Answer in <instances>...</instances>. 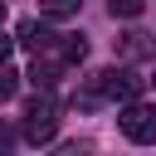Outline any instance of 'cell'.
<instances>
[{
	"instance_id": "obj_1",
	"label": "cell",
	"mask_w": 156,
	"mask_h": 156,
	"mask_svg": "<svg viewBox=\"0 0 156 156\" xmlns=\"http://www.w3.org/2000/svg\"><path fill=\"white\" fill-rule=\"evenodd\" d=\"M117 78H122V68H98V73H88L83 88H73V107H78V112H98V107L117 102Z\"/></svg>"
},
{
	"instance_id": "obj_2",
	"label": "cell",
	"mask_w": 156,
	"mask_h": 156,
	"mask_svg": "<svg viewBox=\"0 0 156 156\" xmlns=\"http://www.w3.org/2000/svg\"><path fill=\"white\" fill-rule=\"evenodd\" d=\"M117 127H122L127 141L156 146V107H151V102H127V107L117 112Z\"/></svg>"
},
{
	"instance_id": "obj_3",
	"label": "cell",
	"mask_w": 156,
	"mask_h": 156,
	"mask_svg": "<svg viewBox=\"0 0 156 156\" xmlns=\"http://www.w3.org/2000/svg\"><path fill=\"white\" fill-rule=\"evenodd\" d=\"M54 132H58V102L49 93L29 98V107H24V136L29 141H54Z\"/></svg>"
},
{
	"instance_id": "obj_4",
	"label": "cell",
	"mask_w": 156,
	"mask_h": 156,
	"mask_svg": "<svg viewBox=\"0 0 156 156\" xmlns=\"http://www.w3.org/2000/svg\"><path fill=\"white\" fill-rule=\"evenodd\" d=\"M117 54H122V58H151V54H156V39L141 34V29H127V34L117 39Z\"/></svg>"
},
{
	"instance_id": "obj_5",
	"label": "cell",
	"mask_w": 156,
	"mask_h": 156,
	"mask_svg": "<svg viewBox=\"0 0 156 156\" xmlns=\"http://www.w3.org/2000/svg\"><path fill=\"white\" fill-rule=\"evenodd\" d=\"M58 78H63V68H58V63H49V58H34V63H29V83H34L39 93H49Z\"/></svg>"
},
{
	"instance_id": "obj_6",
	"label": "cell",
	"mask_w": 156,
	"mask_h": 156,
	"mask_svg": "<svg viewBox=\"0 0 156 156\" xmlns=\"http://www.w3.org/2000/svg\"><path fill=\"white\" fill-rule=\"evenodd\" d=\"M141 88H146V78H136L132 68H122V78H117V98H127V102H136V98H141Z\"/></svg>"
},
{
	"instance_id": "obj_7",
	"label": "cell",
	"mask_w": 156,
	"mask_h": 156,
	"mask_svg": "<svg viewBox=\"0 0 156 156\" xmlns=\"http://www.w3.org/2000/svg\"><path fill=\"white\" fill-rule=\"evenodd\" d=\"M146 10V0H107V15L112 20H136Z\"/></svg>"
},
{
	"instance_id": "obj_8",
	"label": "cell",
	"mask_w": 156,
	"mask_h": 156,
	"mask_svg": "<svg viewBox=\"0 0 156 156\" xmlns=\"http://www.w3.org/2000/svg\"><path fill=\"white\" fill-rule=\"evenodd\" d=\"M78 5H83V0H39V10H44L49 20H68V15H78Z\"/></svg>"
},
{
	"instance_id": "obj_9",
	"label": "cell",
	"mask_w": 156,
	"mask_h": 156,
	"mask_svg": "<svg viewBox=\"0 0 156 156\" xmlns=\"http://www.w3.org/2000/svg\"><path fill=\"white\" fill-rule=\"evenodd\" d=\"M15 88H20V73L5 63V68H0V102H10V98H15Z\"/></svg>"
},
{
	"instance_id": "obj_10",
	"label": "cell",
	"mask_w": 156,
	"mask_h": 156,
	"mask_svg": "<svg viewBox=\"0 0 156 156\" xmlns=\"http://www.w3.org/2000/svg\"><path fill=\"white\" fill-rule=\"evenodd\" d=\"M54 156H93V141H63L54 146Z\"/></svg>"
},
{
	"instance_id": "obj_11",
	"label": "cell",
	"mask_w": 156,
	"mask_h": 156,
	"mask_svg": "<svg viewBox=\"0 0 156 156\" xmlns=\"http://www.w3.org/2000/svg\"><path fill=\"white\" fill-rule=\"evenodd\" d=\"M10 146H15V132H10V122L0 117V151H10Z\"/></svg>"
},
{
	"instance_id": "obj_12",
	"label": "cell",
	"mask_w": 156,
	"mask_h": 156,
	"mask_svg": "<svg viewBox=\"0 0 156 156\" xmlns=\"http://www.w3.org/2000/svg\"><path fill=\"white\" fill-rule=\"evenodd\" d=\"M10 49H15V39H10V34H0V68H5V58H10Z\"/></svg>"
},
{
	"instance_id": "obj_13",
	"label": "cell",
	"mask_w": 156,
	"mask_h": 156,
	"mask_svg": "<svg viewBox=\"0 0 156 156\" xmlns=\"http://www.w3.org/2000/svg\"><path fill=\"white\" fill-rule=\"evenodd\" d=\"M0 20H5V0H0Z\"/></svg>"
},
{
	"instance_id": "obj_14",
	"label": "cell",
	"mask_w": 156,
	"mask_h": 156,
	"mask_svg": "<svg viewBox=\"0 0 156 156\" xmlns=\"http://www.w3.org/2000/svg\"><path fill=\"white\" fill-rule=\"evenodd\" d=\"M151 83H156V78H151Z\"/></svg>"
}]
</instances>
